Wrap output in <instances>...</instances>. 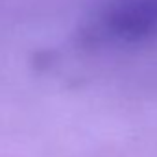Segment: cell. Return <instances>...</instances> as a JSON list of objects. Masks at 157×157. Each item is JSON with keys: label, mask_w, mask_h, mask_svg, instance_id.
I'll list each match as a JSON object with an SVG mask.
<instances>
[{"label": "cell", "mask_w": 157, "mask_h": 157, "mask_svg": "<svg viewBox=\"0 0 157 157\" xmlns=\"http://www.w3.org/2000/svg\"><path fill=\"white\" fill-rule=\"evenodd\" d=\"M87 46L124 48L157 39V0H100L80 28Z\"/></svg>", "instance_id": "1"}]
</instances>
